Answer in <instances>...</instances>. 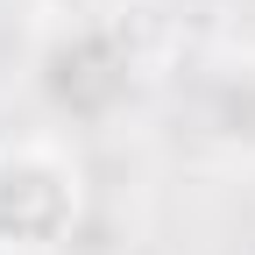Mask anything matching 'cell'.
Returning a JSON list of instances; mask_svg holds the SVG:
<instances>
[{
    "instance_id": "cell-1",
    "label": "cell",
    "mask_w": 255,
    "mask_h": 255,
    "mask_svg": "<svg viewBox=\"0 0 255 255\" xmlns=\"http://www.w3.org/2000/svg\"><path fill=\"white\" fill-rule=\"evenodd\" d=\"M78 170L43 142L0 149V255H50L78 227Z\"/></svg>"
}]
</instances>
